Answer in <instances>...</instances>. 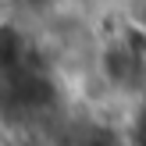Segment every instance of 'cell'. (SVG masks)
<instances>
[{"label":"cell","instance_id":"cell-1","mask_svg":"<svg viewBox=\"0 0 146 146\" xmlns=\"http://www.w3.org/2000/svg\"><path fill=\"white\" fill-rule=\"evenodd\" d=\"M57 104V82L50 71L39 64V57L14 64V68L0 71V107L7 114H43Z\"/></svg>","mask_w":146,"mask_h":146},{"label":"cell","instance_id":"cell-2","mask_svg":"<svg viewBox=\"0 0 146 146\" xmlns=\"http://www.w3.org/2000/svg\"><path fill=\"white\" fill-rule=\"evenodd\" d=\"M132 146H146V107H139V114H135V121H132Z\"/></svg>","mask_w":146,"mask_h":146},{"label":"cell","instance_id":"cell-3","mask_svg":"<svg viewBox=\"0 0 146 146\" xmlns=\"http://www.w3.org/2000/svg\"><path fill=\"white\" fill-rule=\"evenodd\" d=\"M89 146H125V143H121V135H114L111 128H96V132L89 135Z\"/></svg>","mask_w":146,"mask_h":146},{"label":"cell","instance_id":"cell-4","mask_svg":"<svg viewBox=\"0 0 146 146\" xmlns=\"http://www.w3.org/2000/svg\"><path fill=\"white\" fill-rule=\"evenodd\" d=\"M143 29H146V25H143Z\"/></svg>","mask_w":146,"mask_h":146}]
</instances>
